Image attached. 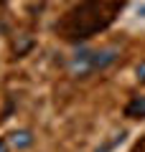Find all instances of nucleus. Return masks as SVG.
Wrapping results in <instances>:
<instances>
[{
    "label": "nucleus",
    "mask_w": 145,
    "mask_h": 152,
    "mask_svg": "<svg viewBox=\"0 0 145 152\" xmlns=\"http://www.w3.org/2000/svg\"><path fill=\"white\" fill-rule=\"evenodd\" d=\"M120 10L122 0H81L56 23V33L66 41H87L94 33L104 31Z\"/></svg>",
    "instance_id": "obj_1"
},
{
    "label": "nucleus",
    "mask_w": 145,
    "mask_h": 152,
    "mask_svg": "<svg viewBox=\"0 0 145 152\" xmlns=\"http://www.w3.org/2000/svg\"><path fill=\"white\" fill-rule=\"evenodd\" d=\"M115 58H117V51L115 48H102V51H92V71H102L107 69L109 64H115Z\"/></svg>",
    "instance_id": "obj_2"
},
{
    "label": "nucleus",
    "mask_w": 145,
    "mask_h": 152,
    "mask_svg": "<svg viewBox=\"0 0 145 152\" xmlns=\"http://www.w3.org/2000/svg\"><path fill=\"white\" fill-rule=\"evenodd\" d=\"M125 117H130V119H145V96H135L125 107Z\"/></svg>",
    "instance_id": "obj_3"
},
{
    "label": "nucleus",
    "mask_w": 145,
    "mask_h": 152,
    "mask_svg": "<svg viewBox=\"0 0 145 152\" xmlns=\"http://www.w3.org/2000/svg\"><path fill=\"white\" fill-rule=\"evenodd\" d=\"M8 142H10L16 150H26V147L33 145V134L28 129H18V132H13V134H10V140H8Z\"/></svg>",
    "instance_id": "obj_4"
},
{
    "label": "nucleus",
    "mask_w": 145,
    "mask_h": 152,
    "mask_svg": "<svg viewBox=\"0 0 145 152\" xmlns=\"http://www.w3.org/2000/svg\"><path fill=\"white\" fill-rule=\"evenodd\" d=\"M138 79L145 84V61H140V64H138Z\"/></svg>",
    "instance_id": "obj_5"
},
{
    "label": "nucleus",
    "mask_w": 145,
    "mask_h": 152,
    "mask_svg": "<svg viewBox=\"0 0 145 152\" xmlns=\"http://www.w3.org/2000/svg\"><path fill=\"white\" fill-rule=\"evenodd\" d=\"M8 145H10L8 140H0V152H8Z\"/></svg>",
    "instance_id": "obj_6"
}]
</instances>
